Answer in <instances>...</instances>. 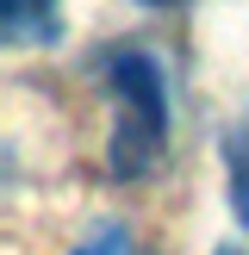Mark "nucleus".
<instances>
[{"label": "nucleus", "mask_w": 249, "mask_h": 255, "mask_svg": "<svg viewBox=\"0 0 249 255\" xmlns=\"http://www.w3.org/2000/svg\"><path fill=\"white\" fill-rule=\"evenodd\" d=\"M106 87L119 100V125L106 143V174L112 181H137L162 162L168 149V81L149 50H106Z\"/></svg>", "instance_id": "f257e3e1"}, {"label": "nucleus", "mask_w": 249, "mask_h": 255, "mask_svg": "<svg viewBox=\"0 0 249 255\" xmlns=\"http://www.w3.org/2000/svg\"><path fill=\"white\" fill-rule=\"evenodd\" d=\"M6 44H56L62 37V0H0Z\"/></svg>", "instance_id": "f03ea898"}, {"label": "nucleus", "mask_w": 249, "mask_h": 255, "mask_svg": "<svg viewBox=\"0 0 249 255\" xmlns=\"http://www.w3.org/2000/svg\"><path fill=\"white\" fill-rule=\"evenodd\" d=\"M69 255H137V237L124 231L119 218H100V224H94V231H87Z\"/></svg>", "instance_id": "7ed1b4c3"}, {"label": "nucleus", "mask_w": 249, "mask_h": 255, "mask_svg": "<svg viewBox=\"0 0 249 255\" xmlns=\"http://www.w3.org/2000/svg\"><path fill=\"white\" fill-rule=\"evenodd\" d=\"M224 162H231V174H249V125H237L224 137Z\"/></svg>", "instance_id": "20e7f679"}, {"label": "nucleus", "mask_w": 249, "mask_h": 255, "mask_svg": "<svg viewBox=\"0 0 249 255\" xmlns=\"http://www.w3.org/2000/svg\"><path fill=\"white\" fill-rule=\"evenodd\" d=\"M231 212H237V224L249 231V174H231Z\"/></svg>", "instance_id": "39448f33"}, {"label": "nucleus", "mask_w": 249, "mask_h": 255, "mask_svg": "<svg viewBox=\"0 0 249 255\" xmlns=\"http://www.w3.org/2000/svg\"><path fill=\"white\" fill-rule=\"evenodd\" d=\"M137 6H168V0H137Z\"/></svg>", "instance_id": "423d86ee"}, {"label": "nucleus", "mask_w": 249, "mask_h": 255, "mask_svg": "<svg viewBox=\"0 0 249 255\" xmlns=\"http://www.w3.org/2000/svg\"><path fill=\"white\" fill-rule=\"evenodd\" d=\"M218 255H237V249H218Z\"/></svg>", "instance_id": "0eeeda50"}]
</instances>
